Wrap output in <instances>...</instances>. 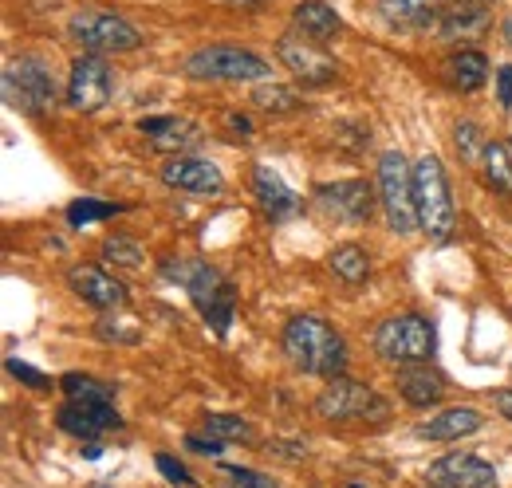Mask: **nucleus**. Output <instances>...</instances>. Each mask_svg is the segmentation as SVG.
<instances>
[{
  "mask_svg": "<svg viewBox=\"0 0 512 488\" xmlns=\"http://www.w3.org/2000/svg\"><path fill=\"white\" fill-rule=\"evenodd\" d=\"M327 264H331V272H335L343 284H363V280L371 276V260H367V252H363L359 244H339V248H331Z\"/></svg>",
  "mask_w": 512,
  "mask_h": 488,
  "instance_id": "nucleus-25",
  "label": "nucleus"
},
{
  "mask_svg": "<svg viewBox=\"0 0 512 488\" xmlns=\"http://www.w3.org/2000/svg\"><path fill=\"white\" fill-rule=\"evenodd\" d=\"M379 12L390 28L398 32H430L442 28L438 0H379Z\"/></svg>",
  "mask_w": 512,
  "mask_h": 488,
  "instance_id": "nucleus-17",
  "label": "nucleus"
},
{
  "mask_svg": "<svg viewBox=\"0 0 512 488\" xmlns=\"http://www.w3.org/2000/svg\"><path fill=\"white\" fill-rule=\"evenodd\" d=\"M493 406H497L501 418H509L512 422V390H497V394H493Z\"/></svg>",
  "mask_w": 512,
  "mask_h": 488,
  "instance_id": "nucleus-39",
  "label": "nucleus"
},
{
  "mask_svg": "<svg viewBox=\"0 0 512 488\" xmlns=\"http://www.w3.org/2000/svg\"><path fill=\"white\" fill-rule=\"evenodd\" d=\"M111 99V67L99 56H79L71 63V79H67V103L71 111L95 115L103 111Z\"/></svg>",
  "mask_w": 512,
  "mask_h": 488,
  "instance_id": "nucleus-10",
  "label": "nucleus"
},
{
  "mask_svg": "<svg viewBox=\"0 0 512 488\" xmlns=\"http://www.w3.org/2000/svg\"><path fill=\"white\" fill-rule=\"evenodd\" d=\"M186 75L190 79H217V83H249V79H268V63L245 48L213 44V48H201L186 60Z\"/></svg>",
  "mask_w": 512,
  "mask_h": 488,
  "instance_id": "nucleus-9",
  "label": "nucleus"
},
{
  "mask_svg": "<svg viewBox=\"0 0 512 488\" xmlns=\"http://www.w3.org/2000/svg\"><path fill=\"white\" fill-rule=\"evenodd\" d=\"M162 182L178 193H193V197H217L225 189V178L213 162L205 158H182L174 154L166 166H162Z\"/></svg>",
  "mask_w": 512,
  "mask_h": 488,
  "instance_id": "nucleus-12",
  "label": "nucleus"
},
{
  "mask_svg": "<svg viewBox=\"0 0 512 488\" xmlns=\"http://www.w3.org/2000/svg\"><path fill=\"white\" fill-rule=\"evenodd\" d=\"M99 335H103V339H115V343H138V331H134V327H119V323H111V319L99 323Z\"/></svg>",
  "mask_w": 512,
  "mask_h": 488,
  "instance_id": "nucleus-36",
  "label": "nucleus"
},
{
  "mask_svg": "<svg viewBox=\"0 0 512 488\" xmlns=\"http://www.w3.org/2000/svg\"><path fill=\"white\" fill-rule=\"evenodd\" d=\"M320 201L343 221L351 225H367L371 221V209H375V193L367 182H335V185H323L320 189Z\"/></svg>",
  "mask_w": 512,
  "mask_h": 488,
  "instance_id": "nucleus-16",
  "label": "nucleus"
},
{
  "mask_svg": "<svg viewBox=\"0 0 512 488\" xmlns=\"http://www.w3.org/2000/svg\"><path fill=\"white\" fill-rule=\"evenodd\" d=\"M253 103L260 107V111H272V115H284V111H296V107H300L296 91H292V87H280V83H264V87H256Z\"/></svg>",
  "mask_w": 512,
  "mask_h": 488,
  "instance_id": "nucleus-29",
  "label": "nucleus"
},
{
  "mask_svg": "<svg viewBox=\"0 0 512 488\" xmlns=\"http://www.w3.org/2000/svg\"><path fill=\"white\" fill-rule=\"evenodd\" d=\"M426 477L446 488H497V469L473 453H449V457L430 465Z\"/></svg>",
  "mask_w": 512,
  "mask_h": 488,
  "instance_id": "nucleus-14",
  "label": "nucleus"
},
{
  "mask_svg": "<svg viewBox=\"0 0 512 488\" xmlns=\"http://www.w3.org/2000/svg\"><path fill=\"white\" fill-rule=\"evenodd\" d=\"M497 99H501V107H505V111L512 107V67L509 63H501V67H497Z\"/></svg>",
  "mask_w": 512,
  "mask_h": 488,
  "instance_id": "nucleus-37",
  "label": "nucleus"
},
{
  "mask_svg": "<svg viewBox=\"0 0 512 488\" xmlns=\"http://www.w3.org/2000/svg\"><path fill=\"white\" fill-rule=\"evenodd\" d=\"M56 422H60L64 433L79 437V441H83V437L95 441L99 433L123 426V418L115 414V402H67L64 410L56 414Z\"/></svg>",
  "mask_w": 512,
  "mask_h": 488,
  "instance_id": "nucleus-15",
  "label": "nucleus"
},
{
  "mask_svg": "<svg viewBox=\"0 0 512 488\" xmlns=\"http://www.w3.org/2000/svg\"><path fill=\"white\" fill-rule=\"evenodd\" d=\"M398 390H402V398H406L410 406L426 410V406L442 402V394H446V378H442L438 370H430L426 363H410L398 370Z\"/></svg>",
  "mask_w": 512,
  "mask_h": 488,
  "instance_id": "nucleus-18",
  "label": "nucleus"
},
{
  "mask_svg": "<svg viewBox=\"0 0 512 488\" xmlns=\"http://www.w3.org/2000/svg\"><path fill=\"white\" fill-rule=\"evenodd\" d=\"M501 32H505V40H509V44H512V16H509V20H505V24H501Z\"/></svg>",
  "mask_w": 512,
  "mask_h": 488,
  "instance_id": "nucleus-40",
  "label": "nucleus"
},
{
  "mask_svg": "<svg viewBox=\"0 0 512 488\" xmlns=\"http://www.w3.org/2000/svg\"><path fill=\"white\" fill-rule=\"evenodd\" d=\"M481 414L473 406H449L442 414H434L430 422L418 426V437H430V441H457V437H469L481 429Z\"/></svg>",
  "mask_w": 512,
  "mask_h": 488,
  "instance_id": "nucleus-19",
  "label": "nucleus"
},
{
  "mask_svg": "<svg viewBox=\"0 0 512 488\" xmlns=\"http://www.w3.org/2000/svg\"><path fill=\"white\" fill-rule=\"evenodd\" d=\"M253 193H256V201L264 205L268 217H288V213H296V205H300L296 193L280 182L268 166H256L253 170Z\"/></svg>",
  "mask_w": 512,
  "mask_h": 488,
  "instance_id": "nucleus-22",
  "label": "nucleus"
},
{
  "mask_svg": "<svg viewBox=\"0 0 512 488\" xmlns=\"http://www.w3.org/2000/svg\"><path fill=\"white\" fill-rule=\"evenodd\" d=\"M434 488H446V485H434Z\"/></svg>",
  "mask_w": 512,
  "mask_h": 488,
  "instance_id": "nucleus-42",
  "label": "nucleus"
},
{
  "mask_svg": "<svg viewBox=\"0 0 512 488\" xmlns=\"http://www.w3.org/2000/svg\"><path fill=\"white\" fill-rule=\"evenodd\" d=\"M489 28V8L481 4H453L446 16H442V36L446 40H461V36H477Z\"/></svg>",
  "mask_w": 512,
  "mask_h": 488,
  "instance_id": "nucleus-24",
  "label": "nucleus"
},
{
  "mask_svg": "<svg viewBox=\"0 0 512 488\" xmlns=\"http://www.w3.org/2000/svg\"><path fill=\"white\" fill-rule=\"evenodd\" d=\"M205 433L209 437H221V441H249L253 426L237 414H205Z\"/></svg>",
  "mask_w": 512,
  "mask_h": 488,
  "instance_id": "nucleus-30",
  "label": "nucleus"
},
{
  "mask_svg": "<svg viewBox=\"0 0 512 488\" xmlns=\"http://www.w3.org/2000/svg\"><path fill=\"white\" fill-rule=\"evenodd\" d=\"M481 166H485V182L501 193H512V158L501 142H485V154H481Z\"/></svg>",
  "mask_w": 512,
  "mask_h": 488,
  "instance_id": "nucleus-27",
  "label": "nucleus"
},
{
  "mask_svg": "<svg viewBox=\"0 0 512 488\" xmlns=\"http://www.w3.org/2000/svg\"><path fill=\"white\" fill-rule=\"evenodd\" d=\"M138 130L158 146V150H166V154H174V150H190L197 146V126L186 119H170V115H162V119H142L138 122Z\"/></svg>",
  "mask_w": 512,
  "mask_h": 488,
  "instance_id": "nucleus-20",
  "label": "nucleus"
},
{
  "mask_svg": "<svg viewBox=\"0 0 512 488\" xmlns=\"http://www.w3.org/2000/svg\"><path fill=\"white\" fill-rule=\"evenodd\" d=\"M4 370H8L12 378H20L24 386H32V390H48V386H52V382H48V374H40L36 366L20 363V359H8V363H4Z\"/></svg>",
  "mask_w": 512,
  "mask_h": 488,
  "instance_id": "nucleus-34",
  "label": "nucleus"
},
{
  "mask_svg": "<svg viewBox=\"0 0 512 488\" xmlns=\"http://www.w3.org/2000/svg\"><path fill=\"white\" fill-rule=\"evenodd\" d=\"M284 351L296 363V370L316 374V378H339L347 366V347L335 335V327H327L320 315H296L284 327Z\"/></svg>",
  "mask_w": 512,
  "mask_h": 488,
  "instance_id": "nucleus-1",
  "label": "nucleus"
},
{
  "mask_svg": "<svg viewBox=\"0 0 512 488\" xmlns=\"http://www.w3.org/2000/svg\"><path fill=\"white\" fill-rule=\"evenodd\" d=\"M457 150H461L469 162H481L485 142L477 138V126H473V122H457Z\"/></svg>",
  "mask_w": 512,
  "mask_h": 488,
  "instance_id": "nucleus-32",
  "label": "nucleus"
},
{
  "mask_svg": "<svg viewBox=\"0 0 512 488\" xmlns=\"http://www.w3.org/2000/svg\"><path fill=\"white\" fill-rule=\"evenodd\" d=\"M67 36L91 52V56H115V52H134L142 44L138 28L127 24L123 16L115 12H99V8H83L67 20Z\"/></svg>",
  "mask_w": 512,
  "mask_h": 488,
  "instance_id": "nucleus-4",
  "label": "nucleus"
},
{
  "mask_svg": "<svg viewBox=\"0 0 512 488\" xmlns=\"http://www.w3.org/2000/svg\"><path fill=\"white\" fill-rule=\"evenodd\" d=\"M0 87H4V99L12 111L20 115H32V119H44L52 107H56V83L48 75V67L40 60H8L4 75H0Z\"/></svg>",
  "mask_w": 512,
  "mask_h": 488,
  "instance_id": "nucleus-5",
  "label": "nucleus"
},
{
  "mask_svg": "<svg viewBox=\"0 0 512 488\" xmlns=\"http://www.w3.org/2000/svg\"><path fill=\"white\" fill-rule=\"evenodd\" d=\"M276 56H280V63H284L296 79H304V83H312V87H316V83H331L335 71H339V63L331 60L312 36H296V32H292V36H280Z\"/></svg>",
  "mask_w": 512,
  "mask_h": 488,
  "instance_id": "nucleus-11",
  "label": "nucleus"
},
{
  "mask_svg": "<svg viewBox=\"0 0 512 488\" xmlns=\"http://www.w3.org/2000/svg\"><path fill=\"white\" fill-rule=\"evenodd\" d=\"M292 20H296V28H300L304 36H312L316 44H327V40H335V36L343 32L339 12H335L331 4H323V0H304V4H296Z\"/></svg>",
  "mask_w": 512,
  "mask_h": 488,
  "instance_id": "nucleus-21",
  "label": "nucleus"
},
{
  "mask_svg": "<svg viewBox=\"0 0 512 488\" xmlns=\"http://www.w3.org/2000/svg\"><path fill=\"white\" fill-rule=\"evenodd\" d=\"M225 488H280L272 477H260L253 469H225Z\"/></svg>",
  "mask_w": 512,
  "mask_h": 488,
  "instance_id": "nucleus-33",
  "label": "nucleus"
},
{
  "mask_svg": "<svg viewBox=\"0 0 512 488\" xmlns=\"http://www.w3.org/2000/svg\"><path fill=\"white\" fill-rule=\"evenodd\" d=\"M351 488H359V485H351Z\"/></svg>",
  "mask_w": 512,
  "mask_h": 488,
  "instance_id": "nucleus-43",
  "label": "nucleus"
},
{
  "mask_svg": "<svg viewBox=\"0 0 512 488\" xmlns=\"http://www.w3.org/2000/svg\"><path fill=\"white\" fill-rule=\"evenodd\" d=\"M316 414L327 422H383L390 414L386 398L379 390L355 382V378H331L316 398Z\"/></svg>",
  "mask_w": 512,
  "mask_h": 488,
  "instance_id": "nucleus-7",
  "label": "nucleus"
},
{
  "mask_svg": "<svg viewBox=\"0 0 512 488\" xmlns=\"http://www.w3.org/2000/svg\"><path fill=\"white\" fill-rule=\"evenodd\" d=\"M461 4H481V8H485V4H489V0H461Z\"/></svg>",
  "mask_w": 512,
  "mask_h": 488,
  "instance_id": "nucleus-41",
  "label": "nucleus"
},
{
  "mask_svg": "<svg viewBox=\"0 0 512 488\" xmlns=\"http://www.w3.org/2000/svg\"><path fill=\"white\" fill-rule=\"evenodd\" d=\"M154 465H158V473H162V477H166L170 485H182V488H190V485H193L190 469H186L182 461H174L170 453H158V461H154Z\"/></svg>",
  "mask_w": 512,
  "mask_h": 488,
  "instance_id": "nucleus-35",
  "label": "nucleus"
},
{
  "mask_svg": "<svg viewBox=\"0 0 512 488\" xmlns=\"http://www.w3.org/2000/svg\"><path fill=\"white\" fill-rule=\"evenodd\" d=\"M162 272H166L170 280H178V284L190 292V300L197 304V311L213 323L217 335L229 331V319H233L237 296H233V288L221 280L217 268H209V264H201V260H166Z\"/></svg>",
  "mask_w": 512,
  "mask_h": 488,
  "instance_id": "nucleus-2",
  "label": "nucleus"
},
{
  "mask_svg": "<svg viewBox=\"0 0 512 488\" xmlns=\"http://www.w3.org/2000/svg\"><path fill=\"white\" fill-rule=\"evenodd\" d=\"M67 288H71L79 300H87L91 307H103V311L127 304V288H123L107 268H99V264H75V268L67 272Z\"/></svg>",
  "mask_w": 512,
  "mask_h": 488,
  "instance_id": "nucleus-13",
  "label": "nucleus"
},
{
  "mask_svg": "<svg viewBox=\"0 0 512 488\" xmlns=\"http://www.w3.org/2000/svg\"><path fill=\"white\" fill-rule=\"evenodd\" d=\"M186 445H190L193 453H213V457L225 449V441H221V437H209V441H205V437H186Z\"/></svg>",
  "mask_w": 512,
  "mask_h": 488,
  "instance_id": "nucleus-38",
  "label": "nucleus"
},
{
  "mask_svg": "<svg viewBox=\"0 0 512 488\" xmlns=\"http://www.w3.org/2000/svg\"><path fill=\"white\" fill-rule=\"evenodd\" d=\"M115 213H119V205H111V201H95V197H83V201H71V205H67V225L83 229V225L107 221V217H115Z\"/></svg>",
  "mask_w": 512,
  "mask_h": 488,
  "instance_id": "nucleus-28",
  "label": "nucleus"
},
{
  "mask_svg": "<svg viewBox=\"0 0 512 488\" xmlns=\"http://www.w3.org/2000/svg\"><path fill=\"white\" fill-rule=\"evenodd\" d=\"M446 75L453 87H461V91H477V87H485V79H489V60L481 56V52H457V56H449L446 60Z\"/></svg>",
  "mask_w": 512,
  "mask_h": 488,
  "instance_id": "nucleus-23",
  "label": "nucleus"
},
{
  "mask_svg": "<svg viewBox=\"0 0 512 488\" xmlns=\"http://www.w3.org/2000/svg\"><path fill=\"white\" fill-rule=\"evenodd\" d=\"M379 201L386 209V221L398 237L418 229V209H414V166L398 154L386 150L379 158Z\"/></svg>",
  "mask_w": 512,
  "mask_h": 488,
  "instance_id": "nucleus-8",
  "label": "nucleus"
},
{
  "mask_svg": "<svg viewBox=\"0 0 512 488\" xmlns=\"http://www.w3.org/2000/svg\"><path fill=\"white\" fill-rule=\"evenodd\" d=\"M103 256H107L111 264L138 268V264H142V244L127 241V237H107V241H103Z\"/></svg>",
  "mask_w": 512,
  "mask_h": 488,
  "instance_id": "nucleus-31",
  "label": "nucleus"
},
{
  "mask_svg": "<svg viewBox=\"0 0 512 488\" xmlns=\"http://www.w3.org/2000/svg\"><path fill=\"white\" fill-rule=\"evenodd\" d=\"M375 351H379V359L394 366L426 363L434 355V327H430V319H422L414 311L390 315L375 331Z\"/></svg>",
  "mask_w": 512,
  "mask_h": 488,
  "instance_id": "nucleus-6",
  "label": "nucleus"
},
{
  "mask_svg": "<svg viewBox=\"0 0 512 488\" xmlns=\"http://www.w3.org/2000/svg\"><path fill=\"white\" fill-rule=\"evenodd\" d=\"M414 209H418V229L430 233L434 241H446L453 233V197L446 170L434 154L414 162Z\"/></svg>",
  "mask_w": 512,
  "mask_h": 488,
  "instance_id": "nucleus-3",
  "label": "nucleus"
},
{
  "mask_svg": "<svg viewBox=\"0 0 512 488\" xmlns=\"http://www.w3.org/2000/svg\"><path fill=\"white\" fill-rule=\"evenodd\" d=\"M60 386H64L67 402H115V386L91 374H64Z\"/></svg>",
  "mask_w": 512,
  "mask_h": 488,
  "instance_id": "nucleus-26",
  "label": "nucleus"
}]
</instances>
